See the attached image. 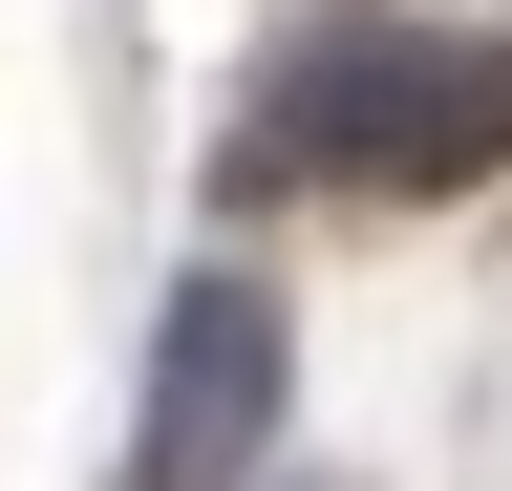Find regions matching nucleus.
Instances as JSON below:
<instances>
[{
  "label": "nucleus",
  "mask_w": 512,
  "mask_h": 491,
  "mask_svg": "<svg viewBox=\"0 0 512 491\" xmlns=\"http://www.w3.org/2000/svg\"><path fill=\"white\" fill-rule=\"evenodd\" d=\"M512 171V22H299L235 107V193H491Z\"/></svg>",
  "instance_id": "nucleus-1"
},
{
  "label": "nucleus",
  "mask_w": 512,
  "mask_h": 491,
  "mask_svg": "<svg viewBox=\"0 0 512 491\" xmlns=\"http://www.w3.org/2000/svg\"><path fill=\"white\" fill-rule=\"evenodd\" d=\"M278 406H299L278 278L192 257V278H171V321H150V406H128V491H256V470H278Z\"/></svg>",
  "instance_id": "nucleus-2"
}]
</instances>
